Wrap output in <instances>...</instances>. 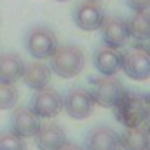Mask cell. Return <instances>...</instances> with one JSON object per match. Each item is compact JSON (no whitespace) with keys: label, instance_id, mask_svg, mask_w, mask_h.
Segmentation results:
<instances>
[{"label":"cell","instance_id":"1","mask_svg":"<svg viewBox=\"0 0 150 150\" xmlns=\"http://www.w3.org/2000/svg\"><path fill=\"white\" fill-rule=\"evenodd\" d=\"M86 67V54L75 44H58L49 58V68L59 79H74Z\"/></svg>","mask_w":150,"mask_h":150},{"label":"cell","instance_id":"2","mask_svg":"<svg viewBox=\"0 0 150 150\" xmlns=\"http://www.w3.org/2000/svg\"><path fill=\"white\" fill-rule=\"evenodd\" d=\"M150 112V101L136 93H126L124 98L113 107L115 119L124 127H134L142 126Z\"/></svg>","mask_w":150,"mask_h":150},{"label":"cell","instance_id":"3","mask_svg":"<svg viewBox=\"0 0 150 150\" xmlns=\"http://www.w3.org/2000/svg\"><path fill=\"white\" fill-rule=\"evenodd\" d=\"M89 82H91L89 91L94 98V103L103 107V108H113L127 93L124 84L115 75H112V77H105V75L91 77Z\"/></svg>","mask_w":150,"mask_h":150},{"label":"cell","instance_id":"4","mask_svg":"<svg viewBox=\"0 0 150 150\" xmlns=\"http://www.w3.org/2000/svg\"><path fill=\"white\" fill-rule=\"evenodd\" d=\"M25 47L33 59H49L58 47V37L49 26L37 25L25 33Z\"/></svg>","mask_w":150,"mask_h":150},{"label":"cell","instance_id":"5","mask_svg":"<svg viewBox=\"0 0 150 150\" xmlns=\"http://www.w3.org/2000/svg\"><path fill=\"white\" fill-rule=\"evenodd\" d=\"M94 107H96V103H94L91 91L82 86L70 87L67 91V94L63 96V110L67 112L68 117H72L75 120L87 119L94 112Z\"/></svg>","mask_w":150,"mask_h":150},{"label":"cell","instance_id":"6","mask_svg":"<svg viewBox=\"0 0 150 150\" xmlns=\"http://www.w3.org/2000/svg\"><path fill=\"white\" fill-rule=\"evenodd\" d=\"M28 108L35 113L38 119H54L63 110V96L56 89L47 86L40 91H35L33 98L30 100Z\"/></svg>","mask_w":150,"mask_h":150},{"label":"cell","instance_id":"7","mask_svg":"<svg viewBox=\"0 0 150 150\" xmlns=\"http://www.w3.org/2000/svg\"><path fill=\"white\" fill-rule=\"evenodd\" d=\"M122 70L131 80H149L150 79V52L143 47H133L122 52Z\"/></svg>","mask_w":150,"mask_h":150},{"label":"cell","instance_id":"8","mask_svg":"<svg viewBox=\"0 0 150 150\" xmlns=\"http://www.w3.org/2000/svg\"><path fill=\"white\" fill-rule=\"evenodd\" d=\"M100 30H101V42H103L105 47L120 51L122 47H126L129 44L131 37H129L127 19H124L122 16L105 18V21L100 26Z\"/></svg>","mask_w":150,"mask_h":150},{"label":"cell","instance_id":"9","mask_svg":"<svg viewBox=\"0 0 150 150\" xmlns=\"http://www.w3.org/2000/svg\"><path fill=\"white\" fill-rule=\"evenodd\" d=\"M103 21H105V11L98 2L86 0L75 7L74 23L77 28L84 32H94V30H100Z\"/></svg>","mask_w":150,"mask_h":150},{"label":"cell","instance_id":"10","mask_svg":"<svg viewBox=\"0 0 150 150\" xmlns=\"http://www.w3.org/2000/svg\"><path fill=\"white\" fill-rule=\"evenodd\" d=\"M84 150H120V136L108 126H96L86 134Z\"/></svg>","mask_w":150,"mask_h":150},{"label":"cell","instance_id":"11","mask_svg":"<svg viewBox=\"0 0 150 150\" xmlns=\"http://www.w3.org/2000/svg\"><path fill=\"white\" fill-rule=\"evenodd\" d=\"M40 127V119L28 107H14L11 115V131L21 138H33Z\"/></svg>","mask_w":150,"mask_h":150},{"label":"cell","instance_id":"12","mask_svg":"<svg viewBox=\"0 0 150 150\" xmlns=\"http://www.w3.org/2000/svg\"><path fill=\"white\" fill-rule=\"evenodd\" d=\"M33 138H35V145L38 150H59L68 142L65 129L56 122L40 124L37 134Z\"/></svg>","mask_w":150,"mask_h":150},{"label":"cell","instance_id":"13","mask_svg":"<svg viewBox=\"0 0 150 150\" xmlns=\"http://www.w3.org/2000/svg\"><path fill=\"white\" fill-rule=\"evenodd\" d=\"M93 63H94V68L98 70L100 75H105V77L117 75L122 70V52L117 49L101 45L94 51Z\"/></svg>","mask_w":150,"mask_h":150},{"label":"cell","instance_id":"14","mask_svg":"<svg viewBox=\"0 0 150 150\" xmlns=\"http://www.w3.org/2000/svg\"><path fill=\"white\" fill-rule=\"evenodd\" d=\"M51 77H52V72L49 68L47 63H44L42 59H35L28 65H25V72H23V80L25 84L33 89V91H40L44 87L49 86L51 82Z\"/></svg>","mask_w":150,"mask_h":150},{"label":"cell","instance_id":"15","mask_svg":"<svg viewBox=\"0 0 150 150\" xmlns=\"http://www.w3.org/2000/svg\"><path fill=\"white\" fill-rule=\"evenodd\" d=\"M25 59L16 52L0 54V82L16 84L25 72Z\"/></svg>","mask_w":150,"mask_h":150},{"label":"cell","instance_id":"16","mask_svg":"<svg viewBox=\"0 0 150 150\" xmlns=\"http://www.w3.org/2000/svg\"><path fill=\"white\" fill-rule=\"evenodd\" d=\"M120 149L124 150H149L150 149V133L145 126L126 127L120 134Z\"/></svg>","mask_w":150,"mask_h":150},{"label":"cell","instance_id":"17","mask_svg":"<svg viewBox=\"0 0 150 150\" xmlns=\"http://www.w3.org/2000/svg\"><path fill=\"white\" fill-rule=\"evenodd\" d=\"M129 26V37L138 40V42H147L150 40V12H134V16L127 21Z\"/></svg>","mask_w":150,"mask_h":150},{"label":"cell","instance_id":"18","mask_svg":"<svg viewBox=\"0 0 150 150\" xmlns=\"http://www.w3.org/2000/svg\"><path fill=\"white\" fill-rule=\"evenodd\" d=\"M19 101V91L14 84L0 82V110H12Z\"/></svg>","mask_w":150,"mask_h":150},{"label":"cell","instance_id":"19","mask_svg":"<svg viewBox=\"0 0 150 150\" xmlns=\"http://www.w3.org/2000/svg\"><path fill=\"white\" fill-rule=\"evenodd\" d=\"M0 150H28L25 138L12 131H0Z\"/></svg>","mask_w":150,"mask_h":150},{"label":"cell","instance_id":"20","mask_svg":"<svg viewBox=\"0 0 150 150\" xmlns=\"http://www.w3.org/2000/svg\"><path fill=\"white\" fill-rule=\"evenodd\" d=\"M126 4L133 12H143L150 9V0H126Z\"/></svg>","mask_w":150,"mask_h":150},{"label":"cell","instance_id":"21","mask_svg":"<svg viewBox=\"0 0 150 150\" xmlns=\"http://www.w3.org/2000/svg\"><path fill=\"white\" fill-rule=\"evenodd\" d=\"M59 150H84V147H80V145H77V143H70V142H67Z\"/></svg>","mask_w":150,"mask_h":150},{"label":"cell","instance_id":"22","mask_svg":"<svg viewBox=\"0 0 150 150\" xmlns=\"http://www.w3.org/2000/svg\"><path fill=\"white\" fill-rule=\"evenodd\" d=\"M143 126H145V129L150 133V112H149V115H147V119H145V122H143Z\"/></svg>","mask_w":150,"mask_h":150},{"label":"cell","instance_id":"23","mask_svg":"<svg viewBox=\"0 0 150 150\" xmlns=\"http://www.w3.org/2000/svg\"><path fill=\"white\" fill-rule=\"evenodd\" d=\"M56 2H68V0H56Z\"/></svg>","mask_w":150,"mask_h":150},{"label":"cell","instance_id":"24","mask_svg":"<svg viewBox=\"0 0 150 150\" xmlns=\"http://www.w3.org/2000/svg\"><path fill=\"white\" fill-rule=\"evenodd\" d=\"M149 52H150V45H149Z\"/></svg>","mask_w":150,"mask_h":150},{"label":"cell","instance_id":"25","mask_svg":"<svg viewBox=\"0 0 150 150\" xmlns=\"http://www.w3.org/2000/svg\"><path fill=\"white\" fill-rule=\"evenodd\" d=\"M94 2H98V0H94Z\"/></svg>","mask_w":150,"mask_h":150},{"label":"cell","instance_id":"26","mask_svg":"<svg viewBox=\"0 0 150 150\" xmlns=\"http://www.w3.org/2000/svg\"><path fill=\"white\" fill-rule=\"evenodd\" d=\"M149 150H150V149H149Z\"/></svg>","mask_w":150,"mask_h":150}]
</instances>
